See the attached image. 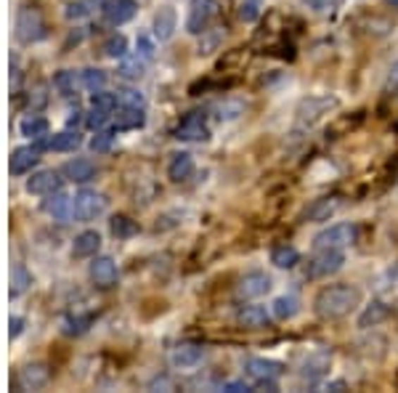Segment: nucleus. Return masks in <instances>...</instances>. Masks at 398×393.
Listing matches in <instances>:
<instances>
[{"label":"nucleus","instance_id":"nucleus-1","mask_svg":"<svg viewBox=\"0 0 398 393\" xmlns=\"http://www.w3.org/2000/svg\"><path fill=\"white\" fill-rule=\"evenodd\" d=\"M361 303V289L356 285H330V287L318 289V295L313 298V311L318 319H342Z\"/></svg>","mask_w":398,"mask_h":393},{"label":"nucleus","instance_id":"nucleus-2","mask_svg":"<svg viewBox=\"0 0 398 393\" xmlns=\"http://www.w3.org/2000/svg\"><path fill=\"white\" fill-rule=\"evenodd\" d=\"M46 35H48V24L43 11L37 6L24 3L22 8H19V13H16V37L22 43H40Z\"/></svg>","mask_w":398,"mask_h":393},{"label":"nucleus","instance_id":"nucleus-3","mask_svg":"<svg viewBox=\"0 0 398 393\" xmlns=\"http://www.w3.org/2000/svg\"><path fill=\"white\" fill-rule=\"evenodd\" d=\"M335 109H340V99L337 96H308L297 104V125H316L324 115H330Z\"/></svg>","mask_w":398,"mask_h":393},{"label":"nucleus","instance_id":"nucleus-4","mask_svg":"<svg viewBox=\"0 0 398 393\" xmlns=\"http://www.w3.org/2000/svg\"><path fill=\"white\" fill-rule=\"evenodd\" d=\"M356 237H359V229L353 223H335L330 229L318 232L313 237V244H316V250H342V247L356 242Z\"/></svg>","mask_w":398,"mask_h":393},{"label":"nucleus","instance_id":"nucleus-5","mask_svg":"<svg viewBox=\"0 0 398 393\" xmlns=\"http://www.w3.org/2000/svg\"><path fill=\"white\" fill-rule=\"evenodd\" d=\"M218 11H220L218 0H192L189 16H186V32L202 35L207 27H210V22L218 16Z\"/></svg>","mask_w":398,"mask_h":393},{"label":"nucleus","instance_id":"nucleus-6","mask_svg":"<svg viewBox=\"0 0 398 393\" xmlns=\"http://www.w3.org/2000/svg\"><path fill=\"white\" fill-rule=\"evenodd\" d=\"M268 289H271V277L268 274H263V271H247L244 277L237 279L234 295H237L239 301H258Z\"/></svg>","mask_w":398,"mask_h":393},{"label":"nucleus","instance_id":"nucleus-7","mask_svg":"<svg viewBox=\"0 0 398 393\" xmlns=\"http://www.w3.org/2000/svg\"><path fill=\"white\" fill-rule=\"evenodd\" d=\"M345 263V255L342 250H318L306 266V277L311 279H324L330 274H337Z\"/></svg>","mask_w":398,"mask_h":393},{"label":"nucleus","instance_id":"nucleus-8","mask_svg":"<svg viewBox=\"0 0 398 393\" xmlns=\"http://www.w3.org/2000/svg\"><path fill=\"white\" fill-rule=\"evenodd\" d=\"M72 205H75V218L88 223V220H96L106 210V199H104L99 192H91V189H82L72 196Z\"/></svg>","mask_w":398,"mask_h":393},{"label":"nucleus","instance_id":"nucleus-9","mask_svg":"<svg viewBox=\"0 0 398 393\" xmlns=\"http://www.w3.org/2000/svg\"><path fill=\"white\" fill-rule=\"evenodd\" d=\"M88 274H91V282L96 287L101 289H109L117 285V279H120V271H117V263H114L109 255H93V263L88 268Z\"/></svg>","mask_w":398,"mask_h":393},{"label":"nucleus","instance_id":"nucleus-10","mask_svg":"<svg viewBox=\"0 0 398 393\" xmlns=\"http://www.w3.org/2000/svg\"><path fill=\"white\" fill-rule=\"evenodd\" d=\"M175 139L178 141H207L210 139V127L205 125L202 112H189L181 120V125L175 127Z\"/></svg>","mask_w":398,"mask_h":393},{"label":"nucleus","instance_id":"nucleus-11","mask_svg":"<svg viewBox=\"0 0 398 393\" xmlns=\"http://www.w3.org/2000/svg\"><path fill=\"white\" fill-rule=\"evenodd\" d=\"M342 208V199L340 196H318V199H313L311 205L306 208V213H303V218L308 220V223H324V220H330L337 210Z\"/></svg>","mask_w":398,"mask_h":393},{"label":"nucleus","instance_id":"nucleus-12","mask_svg":"<svg viewBox=\"0 0 398 393\" xmlns=\"http://www.w3.org/2000/svg\"><path fill=\"white\" fill-rule=\"evenodd\" d=\"M244 370L250 375L255 382H276L279 380V375L285 372V367L279 364V361H273V358H247V364H244Z\"/></svg>","mask_w":398,"mask_h":393},{"label":"nucleus","instance_id":"nucleus-13","mask_svg":"<svg viewBox=\"0 0 398 393\" xmlns=\"http://www.w3.org/2000/svg\"><path fill=\"white\" fill-rule=\"evenodd\" d=\"M61 189V178L56 170H37L32 178H27V192L35 196H54Z\"/></svg>","mask_w":398,"mask_h":393},{"label":"nucleus","instance_id":"nucleus-14","mask_svg":"<svg viewBox=\"0 0 398 393\" xmlns=\"http://www.w3.org/2000/svg\"><path fill=\"white\" fill-rule=\"evenodd\" d=\"M37 160H40V146H19L11 151L8 170H11V175H24L37 165Z\"/></svg>","mask_w":398,"mask_h":393},{"label":"nucleus","instance_id":"nucleus-15","mask_svg":"<svg viewBox=\"0 0 398 393\" xmlns=\"http://www.w3.org/2000/svg\"><path fill=\"white\" fill-rule=\"evenodd\" d=\"M48 380H51V370L46 364H27L19 370V388H24V391L46 388Z\"/></svg>","mask_w":398,"mask_h":393},{"label":"nucleus","instance_id":"nucleus-16","mask_svg":"<svg viewBox=\"0 0 398 393\" xmlns=\"http://www.w3.org/2000/svg\"><path fill=\"white\" fill-rule=\"evenodd\" d=\"M202 356H205V348L202 346H197V343H181V346L173 348L170 361L173 367H178V370H192V367H197L202 361Z\"/></svg>","mask_w":398,"mask_h":393},{"label":"nucleus","instance_id":"nucleus-17","mask_svg":"<svg viewBox=\"0 0 398 393\" xmlns=\"http://www.w3.org/2000/svg\"><path fill=\"white\" fill-rule=\"evenodd\" d=\"M138 11V3L136 0H112V3H106L104 6V19L114 27H120V24H128Z\"/></svg>","mask_w":398,"mask_h":393},{"label":"nucleus","instance_id":"nucleus-18","mask_svg":"<svg viewBox=\"0 0 398 393\" xmlns=\"http://www.w3.org/2000/svg\"><path fill=\"white\" fill-rule=\"evenodd\" d=\"M175 30H178V13L173 6H162L157 13H154V37L157 40H170L175 35Z\"/></svg>","mask_w":398,"mask_h":393},{"label":"nucleus","instance_id":"nucleus-19","mask_svg":"<svg viewBox=\"0 0 398 393\" xmlns=\"http://www.w3.org/2000/svg\"><path fill=\"white\" fill-rule=\"evenodd\" d=\"M237 324L244 330H263L271 324V313L263 306H242L237 313Z\"/></svg>","mask_w":398,"mask_h":393},{"label":"nucleus","instance_id":"nucleus-20","mask_svg":"<svg viewBox=\"0 0 398 393\" xmlns=\"http://www.w3.org/2000/svg\"><path fill=\"white\" fill-rule=\"evenodd\" d=\"M194 175V157L189 151H178L173 154L170 162H168V178L173 184H183Z\"/></svg>","mask_w":398,"mask_h":393},{"label":"nucleus","instance_id":"nucleus-21","mask_svg":"<svg viewBox=\"0 0 398 393\" xmlns=\"http://www.w3.org/2000/svg\"><path fill=\"white\" fill-rule=\"evenodd\" d=\"M64 175L75 184H88V181L96 178V165L91 160H85V157H77V160H69L64 165Z\"/></svg>","mask_w":398,"mask_h":393},{"label":"nucleus","instance_id":"nucleus-22","mask_svg":"<svg viewBox=\"0 0 398 393\" xmlns=\"http://www.w3.org/2000/svg\"><path fill=\"white\" fill-rule=\"evenodd\" d=\"M101 247V234L99 232H82L72 242V255L75 258H93Z\"/></svg>","mask_w":398,"mask_h":393},{"label":"nucleus","instance_id":"nucleus-23","mask_svg":"<svg viewBox=\"0 0 398 393\" xmlns=\"http://www.w3.org/2000/svg\"><path fill=\"white\" fill-rule=\"evenodd\" d=\"M147 123V115H144V109H138V106H123L117 117H114V130H138V127H144Z\"/></svg>","mask_w":398,"mask_h":393},{"label":"nucleus","instance_id":"nucleus-24","mask_svg":"<svg viewBox=\"0 0 398 393\" xmlns=\"http://www.w3.org/2000/svg\"><path fill=\"white\" fill-rule=\"evenodd\" d=\"M330 364H332V354H327V351H316V354H311V356L303 361L300 375L308 378V380H313V378H321L324 372L330 370Z\"/></svg>","mask_w":398,"mask_h":393},{"label":"nucleus","instance_id":"nucleus-25","mask_svg":"<svg viewBox=\"0 0 398 393\" xmlns=\"http://www.w3.org/2000/svg\"><path fill=\"white\" fill-rule=\"evenodd\" d=\"M364 115L366 112H353V115H340L335 123H330L327 127V139H340V136H348L351 130L364 123Z\"/></svg>","mask_w":398,"mask_h":393},{"label":"nucleus","instance_id":"nucleus-26","mask_svg":"<svg viewBox=\"0 0 398 393\" xmlns=\"http://www.w3.org/2000/svg\"><path fill=\"white\" fill-rule=\"evenodd\" d=\"M390 316V308H387V303L383 301H372L366 306L361 316H359V327L361 330H369V327H377V324H383Z\"/></svg>","mask_w":398,"mask_h":393},{"label":"nucleus","instance_id":"nucleus-27","mask_svg":"<svg viewBox=\"0 0 398 393\" xmlns=\"http://www.w3.org/2000/svg\"><path fill=\"white\" fill-rule=\"evenodd\" d=\"M82 144V136H80L77 130H61L56 136H51L46 144H40V146H46L51 151H75Z\"/></svg>","mask_w":398,"mask_h":393},{"label":"nucleus","instance_id":"nucleus-28","mask_svg":"<svg viewBox=\"0 0 398 393\" xmlns=\"http://www.w3.org/2000/svg\"><path fill=\"white\" fill-rule=\"evenodd\" d=\"M247 58H250V48H234V51H226L223 58L218 61V72H239L244 70V64H247Z\"/></svg>","mask_w":398,"mask_h":393},{"label":"nucleus","instance_id":"nucleus-29","mask_svg":"<svg viewBox=\"0 0 398 393\" xmlns=\"http://www.w3.org/2000/svg\"><path fill=\"white\" fill-rule=\"evenodd\" d=\"M271 263L276 268H295L300 263V253L292 244H276L271 250Z\"/></svg>","mask_w":398,"mask_h":393},{"label":"nucleus","instance_id":"nucleus-30","mask_svg":"<svg viewBox=\"0 0 398 393\" xmlns=\"http://www.w3.org/2000/svg\"><path fill=\"white\" fill-rule=\"evenodd\" d=\"M273 316L279 319V322H290V319H295L297 311H300V301H297L295 295H279L276 301H273Z\"/></svg>","mask_w":398,"mask_h":393},{"label":"nucleus","instance_id":"nucleus-31","mask_svg":"<svg viewBox=\"0 0 398 393\" xmlns=\"http://www.w3.org/2000/svg\"><path fill=\"white\" fill-rule=\"evenodd\" d=\"M48 127H51V125H48L46 117L30 115V117H24V120H22L19 130H22V136H27V139L40 141V139H46V136H48Z\"/></svg>","mask_w":398,"mask_h":393},{"label":"nucleus","instance_id":"nucleus-32","mask_svg":"<svg viewBox=\"0 0 398 393\" xmlns=\"http://www.w3.org/2000/svg\"><path fill=\"white\" fill-rule=\"evenodd\" d=\"M46 210L54 216L56 220H69L75 218V205H72V196H64V194H56L54 196V202H48Z\"/></svg>","mask_w":398,"mask_h":393},{"label":"nucleus","instance_id":"nucleus-33","mask_svg":"<svg viewBox=\"0 0 398 393\" xmlns=\"http://www.w3.org/2000/svg\"><path fill=\"white\" fill-rule=\"evenodd\" d=\"M109 232H112L117 239H130V237L138 234V223L133 218H128V216H114V218L109 220Z\"/></svg>","mask_w":398,"mask_h":393},{"label":"nucleus","instance_id":"nucleus-34","mask_svg":"<svg viewBox=\"0 0 398 393\" xmlns=\"http://www.w3.org/2000/svg\"><path fill=\"white\" fill-rule=\"evenodd\" d=\"M359 27L364 30L366 35L383 37V35H387V32L393 30V22H390V19H385V16H364V19L359 22Z\"/></svg>","mask_w":398,"mask_h":393},{"label":"nucleus","instance_id":"nucleus-35","mask_svg":"<svg viewBox=\"0 0 398 393\" xmlns=\"http://www.w3.org/2000/svg\"><path fill=\"white\" fill-rule=\"evenodd\" d=\"M223 37H226V30H205L202 32V40H199V56H210V54H216L220 43H223Z\"/></svg>","mask_w":398,"mask_h":393},{"label":"nucleus","instance_id":"nucleus-36","mask_svg":"<svg viewBox=\"0 0 398 393\" xmlns=\"http://www.w3.org/2000/svg\"><path fill=\"white\" fill-rule=\"evenodd\" d=\"M91 324H93V316L91 313H77V316H67L64 319V335H85L88 330H91Z\"/></svg>","mask_w":398,"mask_h":393},{"label":"nucleus","instance_id":"nucleus-37","mask_svg":"<svg viewBox=\"0 0 398 393\" xmlns=\"http://www.w3.org/2000/svg\"><path fill=\"white\" fill-rule=\"evenodd\" d=\"M101 51L106 54L109 58H123L128 54V40L125 35H109L104 40Z\"/></svg>","mask_w":398,"mask_h":393},{"label":"nucleus","instance_id":"nucleus-38","mask_svg":"<svg viewBox=\"0 0 398 393\" xmlns=\"http://www.w3.org/2000/svg\"><path fill=\"white\" fill-rule=\"evenodd\" d=\"M80 80H82V85H85L88 91L96 93V91H101L104 85H106V75H104V70H96V67H91V70L80 72Z\"/></svg>","mask_w":398,"mask_h":393},{"label":"nucleus","instance_id":"nucleus-39","mask_svg":"<svg viewBox=\"0 0 398 393\" xmlns=\"http://www.w3.org/2000/svg\"><path fill=\"white\" fill-rule=\"evenodd\" d=\"M244 109H247V106L242 104V101H237V99H226V101H220V104L216 106V112L220 120H237L239 115H244Z\"/></svg>","mask_w":398,"mask_h":393},{"label":"nucleus","instance_id":"nucleus-40","mask_svg":"<svg viewBox=\"0 0 398 393\" xmlns=\"http://www.w3.org/2000/svg\"><path fill=\"white\" fill-rule=\"evenodd\" d=\"M54 88H56L61 96H72L75 93V72L72 70H61L54 75Z\"/></svg>","mask_w":398,"mask_h":393},{"label":"nucleus","instance_id":"nucleus-41","mask_svg":"<svg viewBox=\"0 0 398 393\" xmlns=\"http://www.w3.org/2000/svg\"><path fill=\"white\" fill-rule=\"evenodd\" d=\"M32 285V277H30V271L24 266H13V279H11V295H22L24 289Z\"/></svg>","mask_w":398,"mask_h":393},{"label":"nucleus","instance_id":"nucleus-42","mask_svg":"<svg viewBox=\"0 0 398 393\" xmlns=\"http://www.w3.org/2000/svg\"><path fill=\"white\" fill-rule=\"evenodd\" d=\"M120 75H123L125 80H138V77L144 75V61H141L138 56H133V58L123 56V64H120Z\"/></svg>","mask_w":398,"mask_h":393},{"label":"nucleus","instance_id":"nucleus-43","mask_svg":"<svg viewBox=\"0 0 398 393\" xmlns=\"http://www.w3.org/2000/svg\"><path fill=\"white\" fill-rule=\"evenodd\" d=\"M114 136H117V130H96V136L91 139V149L93 151H109L114 144Z\"/></svg>","mask_w":398,"mask_h":393},{"label":"nucleus","instance_id":"nucleus-44","mask_svg":"<svg viewBox=\"0 0 398 393\" xmlns=\"http://www.w3.org/2000/svg\"><path fill=\"white\" fill-rule=\"evenodd\" d=\"M91 104L96 106V109H104V112H114V109H117V96H114V93L96 91L91 96Z\"/></svg>","mask_w":398,"mask_h":393},{"label":"nucleus","instance_id":"nucleus-45","mask_svg":"<svg viewBox=\"0 0 398 393\" xmlns=\"http://www.w3.org/2000/svg\"><path fill=\"white\" fill-rule=\"evenodd\" d=\"M258 16H261V0H244L242 8H239V19L250 24V22H255Z\"/></svg>","mask_w":398,"mask_h":393},{"label":"nucleus","instance_id":"nucleus-46","mask_svg":"<svg viewBox=\"0 0 398 393\" xmlns=\"http://www.w3.org/2000/svg\"><path fill=\"white\" fill-rule=\"evenodd\" d=\"M109 115H112V112H104V109H96V106H93L91 112H88V117H85V125L91 127V130H101V127L106 125Z\"/></svg>","mask_w":398,"mask_h":393},{"label":"nucleus","instance_id":"nucleus-47","mask_svg":"<svg viewBox=\"0 0 398 393\" xmlns=\"http://www.w3.org/2000/svg\"><path fill=\"white\" fill-rule=\"evenodd\" d=\"M67 19H82V16H88L91 8H88V3L85 0H80V3H69L67 6Z\"/></svg>","mask_w":398,"mask_h":393},{"label":"nucleus","instance_id":"nucleus-48","mask_svg":"<svg viewBox=\"0 0 398 393\" xmlns=\"http://www.w3.org/2000/svg\"><path fill=\"white\" fill-rule=\"evenodd\" d=\"M123 106H138V109H144V96L138 91H123Z\"/></svg>","mask_w":398,"mask_h":393},{"label":"nucleus","instance_id":"nucleus-49","mask_svg":"<svg viewBox=\"0 0 398 393\" xmlns=\"http://www.w3.org/2000/svg\"><path fill=\"white\" fill-rule=\"evenodd\" d=\"M136 48H138V54H141L144 58H151V56H154V43H151V40H149L147 35H138Z\"/></svg>","mask_w":398,"mask_h":393},{"label":"nucleus","instance_id":"nucleus-50","mask_svg":"<svg viewBox=\"0 0 398 393\" xmlns=\"http://www.w3.org/2000/svg\"><path fill=\"white\" fill-rule=\"evenodd\" d=\"M308 8H313V11H330L337 6V0H303Z\"/></svg>","mask_w":398,"mask_h":393},{"label":"nucleus","instance_id":"nucleus-51","mask_svg":"<svg viewBox=\"0 0 398 393\" xmlns=\"http://www.w3.org/2000/svg\"><path fill=\"white\" fill-rule=\"evenodd\" d=\"M22 330H24L22 316H11V319H8V335H11V340H13V337L22 335Z\"/></svg>","mask_w":398,"mask_h":393},{"label":"nucleus","instance_id":"nucleus-52","mask_svg":"<svg viewBox=\"0 0 398 393\" xmlns=\"http://www.w3.org/2000/svg\"><path fill=\"white\" fill-rule=\"evenodd\" d=\"M223 391H228V393H247V391H255V388H250L247 382L231 380V382H223Z\"/></svg>","mask_w":398,"mask_h":393},{"label":"nucleus","instance_id":"nucleus-53","mask_svg":"<svg viewBox=\"0 0 398 393\" xmlns=\"http://www.w3.org/2000/svg\"><path fill=\"white\" fill-rule=\"evenodd\" d=\"M321 391H348V382L345 380H332V382H324V385H321Z\"/></svg>","mask_w":398,"mask_h":393},{"label":"nucleus","instance_id":"nucleus-54","mask_svg":"<svg viewBox=\"0 0 398 393\" xmlns=\"http://www.w3.org/2000/svg\"><path fill=\"white\" fill-rule=\"evenodd\" d=\"M387 88H393V91H398V61L390 67V75H387Z\"/></svg>","mask_w":398,"mask_h":393},{"label":"nucleus","instance_id":"nucleus-55","mask_svg":"<svg viewBox=\"0 0 398 393\" xmlns=\"http://www.w3.org/2000/svg\"><path fill=\"white\" fill-rule=\"evenodd\" d=\"M387 6H390V8H398V0H385Z\"/></svg>","mask_w":398,"mask_h":393}]
</instances>
